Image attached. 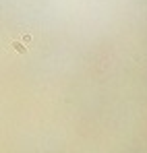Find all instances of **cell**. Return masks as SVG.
Segmentation results:
<instances>
[{
    "label": "cell",
    "mask_w": 147,
    "mask_h": 153,
    "mask_svg": "<svg viewBox=\"0 0 147 153\" xmlns=\"http://www.w3.org/2000/svg\"><path fill=\"white\" fill-rule=\"evenodd\" d=\"M11 48L17 50L19 54H27V52H29V46H27L25 41H21V39H13V41H11Z\"/></svg>",
    "instance_id": "1"
},
{
    "label": "cell",
    "mask_w": 147,
    "mask_h": 153,
    "mask_svg": "<svg viewBox=\"0 0 147 153\" xmlns=\"http://www.w3.org/2000/svg\"><path fill=\"white\" fill-rule=\"evenodd\" d=\"M19 39H21V41H25V43H27V46H29V43L33 41V35H31L29 31H23V33L19 35Z\"/></svg>",
    "instance_id": "2"
}]
</instances>
